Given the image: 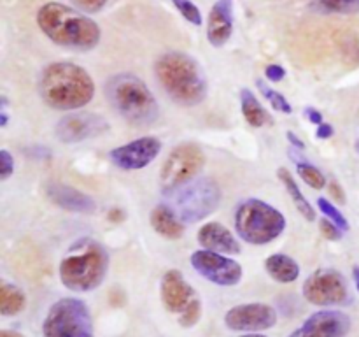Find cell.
Wrapping results in <instances>:
<instances>
[{
  "label": "cell",
  "mask_w": 359,
  "mask_h": 337,
  "mask_svg": "<svg viewBox=\"0 0 359 337\" xmlns=\"http://www.w3.org/2000/svg\"><path fill=\"white\" fill-rule=\"evenodd\" d=\"M37 25L42 34L62 48L90 51L98 46L102 30L83 11L60 2H48L37 11Z\"/></svg>",
  "instance_id": "1"
},
{
  "label": "cell",
  "mask_w": 359,
  "mask_h": 337,
  "mask_svg": "<svg viewBox=\"0 0 359 337\" xmlns=\"http://www.w3.org/2000/svg\"><path fill=\"white\" fill-rule=\"evenodd\" d=\"M39 95L49 107L77 111L91 102L95 83L84 67L72 62H55L42 70Z\"/></svg>",
  "instance_id": "2"
},
{
  "label": "cell",
  "mask_w": 359,
  "mask_h": 337,
  "mask_svg": "<svg viewBox=\"0 0 359 337\" xmlns=\"http://www.w3.org/2000/svg\"><path fill=\"white\" fill-rule=\"evenodd\" d=\"M154 72L175 104L193 107L205 100L209 91L205 74L193 56L181 51L165 53L154 63Z\"/></svg>",
  "instance_id": "3"
},
{
  "label": "cell",
  "mask_w": 359,
  "mask_h": 337,
  "mask_svg": "<svg viewBox=\"0 0 359 337\" xmlns=\"http://www.w3.org/2000/svg\"><path fill=\"white\" fill-rule=\"evenodd\" d=\"M109 270V253L98 241L90 237L74 242L60 262V281L76 293L93 291L104 283Z\"/></svg>",
  "instance_id": "4"
},
{
  "label": "cell",
  "mask_w": 359,
  "mask_h": 337,
  "mask_svg": "<svg viewBox=\"0 0 359 337\" xmlns=\"http://www.w3.org/2000/svg\"><path fill=\"white\" fill-rule=\"evenodd\" d=\"M105 97L123 119L146 126L158 119L160 105L147 84L135 74L119 72L105 83Z\"/></svg>",
  "instance_id": "5"
},
{
  "label": "cell",
  "mask_w": 359,
  "mask_h": 337,
  "mask_svg": "<svg viewBox=\"0 0 359 337\" xmlns=\"http://www.w3.org/2000/svg\"><path fill=\"white\" fill-rule=\"evenodd\" d=\"M286 218L270 204L259 199H248L235 211V230L242 241L265 246L283 235Z\"/></svg>",
  "instance_id": "6"
},
{
  "label": "cell",
  "mask_w": 359,
  "mask_h": 337,
  "mask_svg": "<svg viewBox=\"0 0 359 337\" xmlns=\"http://www.w3.org/2000/svg\"><path fill=\"white\" fill-rule=\"evenodd\" d=\"M42 337H95L93 316L86 302L63 297L51 304L42 322Z\"/></svg>",
  "instance_id": "7"
},
{
  "label": "cell",
  "mask_w": 359,
  "mask_h": 337,
  "mask_svg": "<svg viewBox=\"0 0 359 337\" xmlns=\"http://www.w3.org/2000/svg\"><path fill=\"white\" fill-rule=\"evenodd\" d=\"M168 197H172L170 207L184 223H196L219 206L221 188L214 179L202 178L189 181L188 185L168 193Z\"/></svg>",
  "instance_id": "8"
},
{
  "label": "cell",
  "mask_w": 359,
  "mask_h": 337,
  "mask_svg": "<svg viewBox=\"0 0 359 337\" xmlns=\"http://www.w3.org/2000/svg\"><path fill=\"white\" fill-rule=\"evenodd\" d=\"M203 165H205V154L196 144L184 143L174 147L160 171V186L165 195L193 181Z\"/></svg>",
  "instance_id": "9"
},
{
  "label": "cell",
  "mask_w": 359,
  "mask_h": 337,
  "mask_svg": "<svg viewBox=\"0 0 359 337\" xmlns=\"http://www.w3.org/2000/svg\"><path fill=\"white\" fill-rule=\"evenodd\" d=\"M305 300L319 308L346 305L351 302L347 279L335 269H319L305 279L302 288Z\"/></svg>",
  "instance_id": "10"
},
{
  "label": "cell",
  "mask_w": 359,
  "mask_h": 337,
  "mask_svg": "<svg viewBox=\"0 0 359 337\" xmlns=\"http://www.w3.org/2000/svg\"><path fill=\"white\" fill-rule=\"evenodd\" d=\"M191 265L200 276L217 286H235L241 283L242 274H244L242 265L237 260L205 248L193 253Z\"/></svg>",
  "instance_id": "11"
},
{
  "label": "cell",
  "mask_w": 359,
  "mask_h": 337,
  "mask_svg": "<svg viewBox=\"0 0 359 337\" xmlns=\"http://www.w3.org/2000/svg\"><path fill=\"white\" fill-rule=\"evenodd\" d=\"M224 325L233 332H263L277 325V311L263 302L238 304L228 309L224 315Z\"/></svg>",
  "instance_id": "12"
},
{
  "label": "cell",
  "mask_w": 359,
  "mask_h": 337,
  "mask_svg": "<svg viewBox=\"0 0 359 337\" xmlns=\"http://www.w3.org/2000/svg\"><path fill=\"white\" fill-rule=\"evenodd\" d=\"M109 123L95 112H72L63 116L55 126V136L63 144H77L107 132Z\"/></svg>",
  "instance_id": "13"
},
{
  "label": "cell",
  "mask_w": 359,
  "mask_h": 337,
  "mask_svg": "<svg viewBox=\"0 0 359 337\" xmlns=\"http://www.w3.org/2000/svg\"><path fill=\"white\" fill-rule=\"evenodd\" d=\"M160 153L161 140L158 137L146 136L114 147L109 153V158L121 171H140L147 167Z\"/></svg>",
  "instance_id": "14"
},
{
  "label": "cell",
  "mask_w": 359,
  "mask_h": 337,
  "mask_svg": "<svg viewBox=\"0 0 359 337\" xmlns=\"http://www.w3.org/2000/svg\"><path fill=\"white\" fill-rule=\"evenodd\" d=\"M349 316L337 309H321L309 316L287 337H346L351 332Z\"/></svg>",
  "instance_id": "15"
},
{
  "label": "cell",
  "mask_w": 359,
  "mask_h": 337,
  "mask_svg": "<svg viewBox=\"0 0 359 337\" xmlns=\"http://www.w3.org/2000/svg\"><path fill=\"white\" fill-rule=\"evenodd\" d=\"M160 297L165 309L179 316L191 305L193 300L198 298V293L177 269H170L161 277Z\"/></svg>",
  "instance_id": "16"
},
{
  "label": "cell",
  "mask_w": 359,
  "mask_h": 337,
  "mask_svg": "<svg viewBox=\"0 0 359 337\" xmlns=\"http://www.w3.org/2000/svg\"><path fill=\"white\" fill-rule=\"evenodd\" d=\"M46 197L55 206L62 207L65 211H72V213L90 214L97 209V204L90 195L79 192L74 186L65 185V183H48L46 185Z\"/></svg>",
  "instance_id": "17"
},
{
  "label": "cell",
  "mask_w": 359,
  "mask_h": 337,
  "mask_svg": "<svg viewBox=\"0 0 359 337\" xmlns=\"http://www.w3.org/2000/svg\"><path fill=\"white\" fill-rule=\"evenodd\" d=\"M233 34V0H217L207 20V39L214 48H223Z\"/></svg>",
  "instance_id": "18"
},
{
  "label": "cell",
  "mask_w": 359,
  "mask_h": 337,
  "mask_svg": "<svg viewBox=\"0 0 359 337\" xmlns=\"http://www.w3.org/2000/svg\"><path fill=\"white\" fill-rule=\"evenodd\" d=\"M198 242L205 249L223 253V255H238L241 253L238 239L224 225L217 223V221H210L200 228Z\"/></svg>",
  "instance_id": "19"
},
{
  "label": "cell",
  "mask_w": 359,
  "mask_h": 337,
  "mask_svg": "<svg viewBox=\"0 0 359 337\" xmlns=\"http://www.w3.org/2000/svg\"><path fill=\"white\" fill-rule=\"evenodd\" d=\"M149 223L158 234L167 239H179L184 235V221L175 214L170 206L165 204H160L151 211Z\"/></svg>",
  "instance_id": "20"
},
{
  "label": "cell",
  "mask_w": 359,
  "mask_h": 337,
  "mask_svg": "<svg viewBox=\"0 0 359 337\" xmlns=\"http://www.w3.org/2000/svg\"><path fill=\"white\" fill-rule=\"evenodd\" d=\"M265 269L269 276L277 283H294L300 276V265L294 258L284 253H273L265 260Z\"/></svg>",
  "instance_id": "21"
},
{
  "label": "cell",
  "mask_w": 359,
  "mask_h": 337,
  "mask_svg": "<svg viewBox=\"0 0 359 337\" xmlns=\"http://www.w3.org/2000/svg\"><path fill=\"white\" fill-rule=\"evenodd\" d=\"M27 305V295L16 284L9 281L0 283V315L2 316H16Z\"/></svg>",
  "instance_id": "22"
},
{
  "label": "cell",
  "mask_w": 359,
  "mask_h": 337,
  "mask_svg": "<svg viewBox=\"0 0 359 337\" xmlns=\"http://www.w3.org/2000/svg\"><path fill=\"white\" fill-rule=\"evenodd\" d=\"M277 176H279L280 183L286 186V190H287V193H290L291 200H293V204L297 206V209L300 211L302 216H304L307 221H314L316 220L314 207H312L311 202L305 199V195L302 193L300 186H298L297 181H294L293 174H291V172L287 171L286 167H280L279 171H277Z\"/></svg>",
  "instance_id": "23"
},
{
  "label": "cell",
  "mask_w": 359,
  "mask_h": 337,
  "mask_svg": "<svg viewBox=\"0 0 359 337\" xmlns=\"http://www.w3.org/2000/svg\"><path fill=\"white\" fill-rule=\"evenodd\" d=\"M241 109L245 121L255 126V128H259V126L266 125V121H269V112L265 111V107L259 104V100L249 88H242L241 90Z\"/></svg>",
  "instance_id": "24"
},
{
  "label": "cell",
  "mask_w": 359,
  "mask_h": 337,
  "mask_svg": "<svg viewBox=\"0 0 359 337\" xmlns=\"http://www.w3.org/2000/svg\"><path fill=\"white\" fill-rule=\"evenodd\" d=\"M311 9L319 14L359 13V0H311Z\"/></svg>",
  "instance_id": "25"
},
{
  "label": "cell",
  "mask_w": 359,
  "mask_h": 337,
  "mask_svg": "<svg viewBox=\"0 0 359 337\" xmlns=\"http://www.w3.org/2000/svg\"><path fill=\"white\" fill-rule=\"evenodd\" d=\"M256 86H258V90L262 91L263 97L270 102V105H272L276 111L283 112V114H291V112H293V107H291V104L287 102V98L284 97L280 91L273 90V88L269 86V84H266L263 79L256 81Z\"/></svg>",
  "instance_id": "26"
},
{
  "label": "cell",
  "mask_w": 359,
  "mask_h": 337,
  "mask_svg": "<svg viewBox=\"0 0 359 337\" xmlns=\"http://www.w3.org/2000/svg\"><path fill=\"white\" fill-rule=\"evenodd\" d=\"M297 172L305 185H309L314 190H323L326 186V178L316 165L309 164V161H298Z\"/></svg>",
  "instance_id": "27"
},
{
  "label": "cell",
  "mask_w": 359,
  "mask_h": 337,
  "mask_svg": "<svg viewBox=\"0 0 359 337\" xmlns=\"http://www.w3.org/2000/svg\"><path fill=\"white\" fill-rule=\"evenodd\" d=\"M318 207H319V209H321V213L325 214V216L328 218V220H332L333 223L337 225V227L342 228L344 232L349 230V221H347V218L344 216L342 211L337 209V206H333V204L330 202V200H326V199H323V197H319V199H318Z\"/></svg>",
  "instance_id": "28"
},
{
  "label": "cell",
  "mask_w": 359,
  "mask_h": 337,
  "mask_svg": "<svg viewBox=\"0 0 359 337\" xmlns=\"http://www.w3.org/2000/svg\"><path fill=\"white\" fill-rule=\"evenodd\" d=\"M172 4H174L175 9L182 14V18L188 20L191 25L200 27V25L203 23L202 13H200V9L191 2V0H172Z\"/></svg>",
  "instance_id": "29"
},
{
  "label": "cell",
  "mask_w": 359,
  "mask_h": 337,
  "mask_svg": "<svg viewBox=\"0 0 359 337\" xmlns=\"http://www.w3.org/2000/svg\"><path fill=\"white\" fill-rule=\"evenodd\" d=\"M202 312H203L202 300H200V297H198L196 300L191 302V305H189V308L186 309L182 315H179V325H181L182 329H191V326H195L196 323L200 322V318H202Z\"/></svg>",
  "instance_id": "30"
},
{
  "label": "cell",
  "mask_w": 359,
  "mask_h": 337,
  "mask_svg": "<svg viewBox=\"0 0 359 337\" xmlns=\"http://www.w3.org/2000/svg\"><path fill=\"white\" fill-rule=\"evenodd\" d=\"M319 228H321V234L325 235L328 241H340V239H342V235H344L342 228L337 227V225L333 223L332 220H328V218H326V220H321V223H319Z\"/></svg>",
  "instance_id": "31"
},
{
  "label": "cell",
  "mask_w": 359,
  "mask_h": 337,
  "mask_svg": "<svg viewBox=\"0 0 359 337\" xmlns=\"http://www.w3.org/2000/svg\"><path fill=\"white\" fill-rule=\"evenodd\" d=\"M14 172V158L7 150H0V181H6Z\"/></svg>",
  "instance_id": "32"
},
{
  "label": "cell",
  "mask_w": 359,
  "mask_h": 337,
  "mask_svg": "<svg viewBox=\"0 0 359 337\" xmlns=\"http://www.w3.org/2000/svg\"><path fill=\"white\" fill-rule=\"evenodd\" d=\"M83 13H98L107 4V0H70Z\"/></svg>",
  "instance_id": "33"
},
{
  "label": "cell",
  "mask_w": 359,
  "mask_h": 337,
  "mask_svg": "<svg viewBox=\"0 0 359 337\" xmlns=\"http://www.w3.org/2000/svg\"><path fill=\"white\" fill-rule=\"evenodd\" d=\"M265 76L266 79L272 81V83H279V81H283L284 77H286V69L277 65V63H272V65H269L265 69Z\"/></svg>",
  "instance_id": "34"
},
{
  "label": "cell",
  "mask_w": 359,
  "mask_h": 337,
  "mask_svg": "<svg viewBox=\"0 0 359 337\" xmlns=\"http://www.w3.org/2000/svg\"><path fill=\"white\" fill-rule=\"evenodd\" d=\"M328 188H330V193H332V197L337 200V202H339V204H346V193H344L342 186H340L339 183H337V181H330Z\"/></svg>",
  "instance_id": "35"
},
{
  "label": "cell",
  "mask_w": 359,
  "mask_h": 337,
  "mask_svg": "<svg viewBox=\"0 0 359 337\" xmlns=\"http://www.w3.org/2000/svg\"><path fill=\"white\" fill-rule=\"evenodd\" d=\"M333 133H335V130H333V126L330 125V123H321V125H318L316 137H318V139H330Z\"/></svg>",
  "instance_id": "36"
},
{
  "label": "cell",
  "mask_w": 359,
  "mask_h": 337,
  "mask_svg": "<svg viewBox=\"0 0 359 337\" xmlns=\"http://www.w3.org/2000/svg\"><path fill=\"white\" fill-rule=\"evenodd\" d=\"M305 116H307V118H309V121L316 123V125H321V123H325V121H323V114H321V112H319L318 109H314V107H307V109H305Z\"/></svg>",
  "instance_id": "37"
},
{
  "label": "cell",
  "mask_w": 359,
  "mask_h": 337,
  "mask_svg": "<svg viewBox=\"0 0 359 337\" xmlns=\"http://www.w3.org/2000/svg\"><path fill=\"white\" fill-rule=\"evenodd\" d=\"M287 140H290V143L293 144V146H297L298 150H304V147H305L304 140H302V139H298V137L294 136L293 132H287Z\"/></svg>",
  "instance_id": "38"
},
{
  "label": "cell",
  "mask_w": 359,
  "mask_h": 337,
  "mask_svg": "<svg viewBox=\"0 0 359 337\" xmlns=\"http://www.w3.org/2000/svg\"><path fill=\"white\" fill-rule=\"evenodd\" d=\"M0 337H25L21 332L16 330H0Z\"/></svg>",
  "instance_id": "39"
},
{
  "label": "cell",
  "mask_w": 359,
  "mask_h": 337,
  "mask_svg": "<svg viewBox=\"0 0 359 337\" xmlns=\"http://www.w3.org/2000/svg\"><path fill=\"white\" fill-rule=\"evenodd\" d=\"M353 277H354V283H356V288L359 291V267L358 265L353 267Z\"/></svg>",
  "instance_id": "40"
},
{
  "label": "cell",
  "mask_w": 359,
  "mask_h": 337,
  "mask_svg": "<svg viewBox=\"0 0 359 337\" xmlns=\"http://www.w3.org/2000/svg\"><path fill=\"white\" fill-rule=\"evenodd\" d=\"M241 337H266V336H263V333H259V332H255V333H244V336H241Z\"/></svg>",
  "instance_id": "41"
},
{
  "label": "cell",
  "mask_w": 359,
  "mask_h": 337,
  "mask_svg": "<svg viewBox=\"0 0 359 337\" xmlns=\"http://www.w3.org/2000/svg\"><path fill=\"white\" fill-rule=\"evenodd\" d=\"M356 151H358V153H359V140H358V143H356Z\"/></svg>",
  "instance_id": "42"
}]
</instances>
